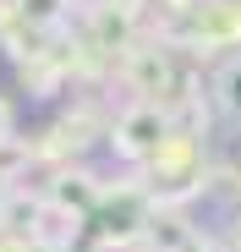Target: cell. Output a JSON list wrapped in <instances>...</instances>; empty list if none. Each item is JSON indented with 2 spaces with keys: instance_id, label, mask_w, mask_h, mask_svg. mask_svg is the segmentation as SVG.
I'll return each mask as SVG.
<instances>
[{
  "instance_id": "2",
  "label": "cell",
  "mask_w": 241,
  "mask_h": 252,
  "mask_svg": "<svg viewBox=\"0 0 241 252\" xmlns=\"http://www.w3.org/2000/svg\"><path fill=\"white\" fill-rule=\"evenodd\" d=\"M6 132H11V110H6V99H0V143H6Z\"/></svg>"
},
{
  "instance_id": "1",
  "label": "cell",
  "mask_w": 241,
  "mask_h": 252,
  "mask_svg": "<svg viewBox=\"0 0 241 252\" xmlns=\"http://www.w3.org/2000/svg\"><path fill=\"white\" fill-rule=\"evenodd\" d=\"M225 110H230V115L241 121V61H236V66L225 71Z\"/></svg>"
}]
</instances>
